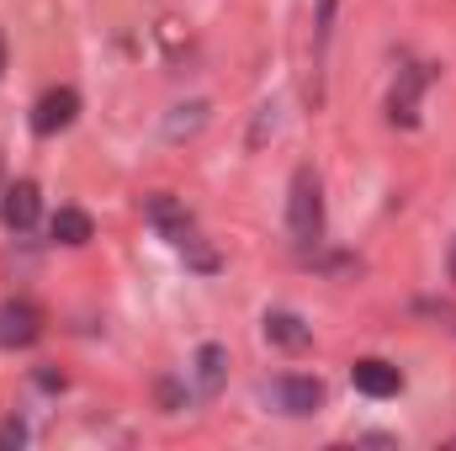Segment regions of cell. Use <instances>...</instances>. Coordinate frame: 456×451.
<instances>
[{
  "mask_svg": "<svg viewBox=\"0 0 456 451\" xmlns=\"http://www.w3.org/2000/svg\"><path fill=\"white\" fill-rule=\"evenodd\" d=\"M287 228H292V239H297L303 250L324 239V186H319V170H314V165H303V170L292 176V192H287Z\"/></svg>",
  "mask_w": 456,
  "mask_h": 451,
  "instance_id": "cell-1",
  "label": "cell"
},
{
  "mask_svg": "<svg viewBox=\"0 0 456 451\" xmlns=\"http://www.w3.org/2000/svg\"><path fill=\"white\" fill-rule=\"evenodd\" d=\"M430 80H436L430 64H409V70H398V86L387 91V117H393V127H414V122H419V102H425Z\"/></svg>",
  "mask_w": 456,
  "mask_h": 451,
  "instance_id": "cell-2",
  "label": "cell"
},
{
  "mask_svg": "<svg viewBox=\"0 0 456 451\" xmlns=\"http://www.w3.org/2000/svg\"><path fill=\"white\" fill-rule=\"evenodd\" d=\"M43 335V308L27 298L0 303V350H27L32 340Z\"/></svg>",
  "mask_w": 456,
  "mask_h": 451,
  "instance_id": "cell-3",
  "label": "cell"
},
{
  "mask_svg": "<svg viewBox=\"0 0 456 451\" xmlns=\"http://www.w3.org/2000/svg\"><path fill=\"white\" fill-rule=\"evenodd\" d=\"M37 213H43V192H37V181H11L5 192H0V218L11 234H27V228L37 224Z\"/></svg>",
  "mask_w": 456,
  "mask_h": 451,
  "instance_id": "cell-4",
  "label": "cell"
},
{
  "mask_svg": "<svg viewBox=\"0 0 456 451\" xmlns=\"http://www.w3.org/2000/svg\"><path fill=\"white\" fill-rule=\"evenodd\" d=\"M75 117H80V96H75L69 86H59V91H48V96L32 107V133H37V138H53V133H64Z\"/></svg>",
  "mask_w": 456,
  "mask_h": 451,
  "instance_id": "cell-5",
  "label": "cell"
},
{
  "mask_svg": "<svg viewBox=\"0 0 456 451\" xmlns=\"http://www.w3.org/2000/svg\"><path fill=\"white\" fill-rule=\"evenodd\" d=\"M143 218H149V224L159 228V239H170L175 250H181V244H186V239L197 234V224H191V213H186V208H181L175 197H165V192L143 202Z\"/></svg>",
  "mask_w": 456,
  "mask_h": 451,
  "instance_id": "cell-6",
  "label": "cell"
},
{
  "mask_svg": "<svg viewBox=\"0 0 456 451\" xmlns=\"http://www.w3.org/2000/svg\"><path fill=\"white\" fill-rule=\"evenodd\" d=\"M271 398H276L281 414L303 420V414H314V409L324 404V388H319L314 377H276V382H271Z\"/></svg>",
  "mask_w": 456,
  "mask_h": 451,
  "instance_id": "cell-7",
  "label": "cell"
},
{
  "mask_svg": "<svg viewBox=\"0 0 456 451\" xmlns=\"http://www.w3.org/2000/svg\"><path fill=\"white\" fill-rule=\"evenodd\" d=\"M260 330H265V340H271L276 350H292V356L314 345V324H303L292 308H271V314L260 319Z\"/></svg>",
  "mask_w": 456,
  "mask_h": 451,
  "instance_id": "cell-8",
  "label": "cell"
},
{
  "mask_svg": "<svg viewBox=\"0 0 456 451\" xmlns=\"http://www.w3.org/2000/svg\"><path fill=\"white\" fill-rule=\"evenodd\" d=\"M350 382H355V393H366V398H393V393L403 388L398 366H387V361H355V366H350Z\"/></svg>",
  "mask_w": 456,
  "mask_h": 451,
  "instance_id": "cell-9",
  "label": "cell"
},
{
  "mask_svg": "<svg viewBox=\"0 0 456 451\" xmlns=\"http://www.w3.org/2000/svg\"><path fill=\"white\" fill-rule=\"evenodd\" d=\"M224 377H228V350L224 345H202V350H197V393L213 398V393L224 388Z\"/></svg>",
  "mask_w": 456,
  "mask_h": 451,
  "instance_id": "cell-10",
  "label": "cell"
},
{
  "mask_svg": "<svg viewBox=\"0 0 456 451\" xmlns=\"http://www.w3.org/2000/svg\"><path fill=\"white\" fill-rule=\"evenodd\" d=\"M48 234H53L59 244H91L96 224H91V213H80V208H59L53 224H48Z\"/></svg>",
  "mask_w": 456,
  "mask_h": 451,
  "instance_id": "cell-11",
  "label": "cell"
},
{
  "mask_svg": "<svg viewBox=\"0 0 456 451\" xmlns=\"http://www.w3.org/2000/svg\"><path fill=\"white\" fill-rule=\"evenodd\" d=\"M202 122H208V102H186V107L170 112L165 138H191V133H202Z\"/></svg>",
  "mask_w": 456,
  "mask_h": 451,
  "instance_id": "cell-12",
  "label": "cell"
},
{
  "mask_svg": "<svg viewBox=\"0 0 456 451\" xmlns=\"http://www.w3.org/2000/svg\"><path fill=\"white\" fill-rule=\"evenodd\" d=\"M308 266H314V271H330V276H355V271H361L355 255H308Z\"/></svg>",
  "mask_w": 456,
  "mask_h": 451,
  "instance_id": "cell-13",
  "label": "cell"
},
{
  "mask_svg": "<svg viewBox=\"0 0 456 451\" xmlns=\"http://www.w3.org/2000/svg\"><path fill=\"white\" fill-rule=\"evenodd\" d=\"M335 5H340V0H319V16H314V43H319V53L330 48V32H335Z\"/></svg>",
  "mask_w": 456,
  "mask_h": 451,
  "instance_id": "cell-14",
  "label": "cell"
},
{
  "mask_svg": "<svg viewBox=\"0 0 456 451\" xmlns=\"http://www.w3.org/2000/svg\"><path fill=\"white\" fill-rule=\"evenodd\" d=\"M276 133V107H260L255 127H249V149H265V138Z\"/></svg>",
  "mask_w": 456,
  "mask_h": 451,
  "instance_id": "cell-15",
  "label": "cell"
},
{
  "mask_svg": "<svg viewBox=\"0 0 456 451\" xmlns=\"http://www.w3.org/2000/svg\"><path fill=\"white\" fill-rule=\"evenodd\" d=\"M21 441H27V430H21L16 420H11V425H0V447H21Z\"/></svg>",
  "mask_w": 456,
  "mask_h": 451,
  "instance_id": "cell-16",
  "label": "cell"
},
{
  "mask_svg": "<svg viewBox=\"0 0 456 451\" xmlns=\"http://www.w3.org/2000/svg\"><path fill=\"white\" fill-rule=\"evenodd\" d=\"M0 75H5V32H0Z\"/></svg>",
  "mask_w": 456,
  "mask_h": 451,
  "instance_id": "cell-17",
  "label": "cell"
},
{
  "mask_svg": "<svg viewBox=\"0 0 456 451\" xmlns=\"http://www.w3.org/2000/svg\"><path fill=\"white\" fill-rule=\"evenodd\" d=\"M452 282H456V244H452Z\"/></svg>",
  "mask_w": 456,
  "mask_h": 451,
  "instance_id": "cell-18",
  "label": "cell"
}]
</instances>
